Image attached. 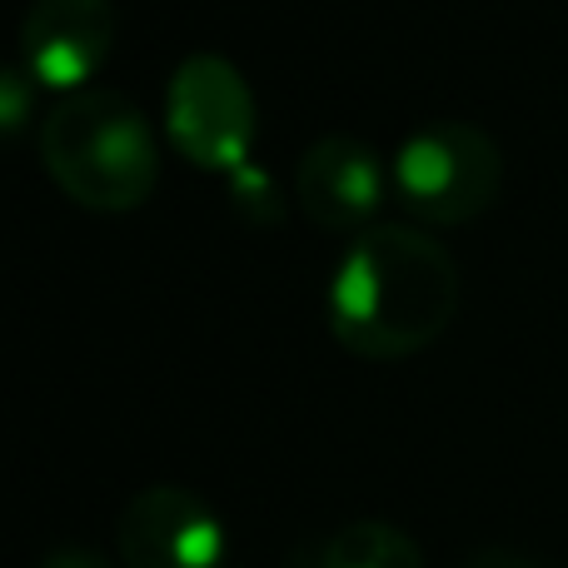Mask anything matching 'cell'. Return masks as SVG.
Instances as JSON below:
<instances>
[{
	"mask_svg": "<svg viewBox=\"0 0 568 568\" xmlns=\"http://www.w3.org/2000/svg\"><path fill=\"white\" fill-rule=\"evenodd\" d=\"M459 265L414 220H379L344 245L324 294V320L344 354L399 364L444 339L459 314Z\"/></svg>",
	"mask_w": 568,
	"mask_h": 568,
	"instance_id": "6da1fadb",
	"label": "cell"
},
{
	"mask_svg": "<svg viewBox=\"0 0 568 568\" xmlns=\"http://www.w3.org/2000/svg\"><path fill=\"white\" fill-rule=\"evenodd\" d=\"M40 165L70 205L90 215H130L160 185V140L135 100L85 85L60 95L36 130Z\"/></svg>",
	"mask_w": 568,
	"mask_h": 568,
	"instance_id": "7a4b0ae2",
	"label": "cell"
},
{
	"mask_svg": "<svg viewBox=\"0 0 568 568\" xmlns=\"http://www.w3.org/2000/svg\"><path fill=\"white\" fill-rule=\"evenodd\" d=\"M394 200L424 230H459L494 210L504 190V150L474 120H424L389 160Z\"/></svg>",
	"mask_w": 568,
	"mask_h": 568,
	"instance_id": "3957f363",
	"label": "cell"
},
{
	"mask_svg": "<svg viewBox=\"0 0 568 568\" xmlns=\"http://www.w3.org/2000/svg\"><path fill=\"white\" fill-rule=\"evenodd\" d=\"M165 140L180 160L210 175H240L255 165L260 105L245 70L220 50H190L165 85Z\"/></svg>",
	"mask_w": 568,
	"mask_h": 568,
	"instance_id": "277c9868",
	"label": "cell"
},
{
	"mask_svg": "<svg viewBox=\"0 0 568 568\" xmlns=\"http://www.w3.org/2000/svg\"><path fill=\"white\" fill-rule=\"evenodd\" d=\"M115 559L125 568H230V529L185 484H145L120 509Z\"/></svg>",
	"mask_w": 568,
	"mask_h": 568,
	"instance_id": "5b68a950",
	"label": "cell"
},
{
	"mask_svg": "<svg viewBox=\"0 0 568 568\" xmlns=\"http://www.w3.org/2000/svg\"><path fill=\"white\" fill-rule=\"evenodd\" d=\"M394 195V170L379 160L369 140L349 135V130H329L320 135L294 165V200H300L304 220L329 235H364L379 225L384 205Z\"/></svg>",
	"mask_w": 568,
	"mask_h": 568,
	"instance_id": "8992f818",
	"label": "cell"
},
{
	"mask_svg": "<svg viewBox=\"0 0 568 568\" xmlns=\"http://www.w3.org/2000/svg\"><path fill=\"white\" fill-rule=\"evenodd\" d=\"M120 40L115 0H30L20 16V65L40 90L75 95L95 85Z\"/></svg>",
	"mask_w": 568,
	"mask_h": 568,
	"instance_id": "52a82bcc",
	"label": "cell"
},
{
	"mask_svg": "<svg viewBox=\"0 0 568 568\" xmlns=\"http://www.w3.org/2000/svg\"><path fill=\"white\" fill-rule=\"evenodd\" d=\"M314 568H424V549L389 519H349L320 544Z\"/></svg>",
	"mask_w": 568,
	"mask_h": 568,
	"instance_id": "ba28073f",
	"label": "cell"
},
{
	"mask_svg": "<svg viewBox=\"0 0 568 568\" xmlns=\"http://www.w3.org/2000/svg\"><path fill=\"white\" fill-rule=\"evenodd\" d=\"M36 75H30L26 65H6L0 70V130H6L10 140L16 135H26V125H36L30 120V110H36Z\"/></svg>",
	"mask_w": 568,
	"mask_h": 568,
	"instance_id": "9c48e42d",
	"label": "cell"
},
{
	"mask_svg": "<svg viewBox=\"0 0 568 568\" xmlns=\"http://www.w3.org/2000/svg\"><path fill=\"white\" fill-rule=\"evenodd\" d=\"M36 568H125V564L110 559V554H100V549H80V544H65V549H50Z\"/></svg>",
	"mask_w": 568,
	"mask_h": 568,
	"instance_id": "30bf717a",
	"label": "cell"
},
{
	"mask_svg": "<svg viewBox=\"0 0 568 568\" xmlns=\"http://www.w3.org/2000/svg\"><path fill=\"white\" fill-rule=\"evenodd\" d=\"M459 568H544V564H534L529 554H519V549H479V554H469Z\"/></svg>",
	"mask_w": 568,
	"mask_h": 568,
	"instance_id": "8fae6325",
	"label": "cell"
}]
</instances>
